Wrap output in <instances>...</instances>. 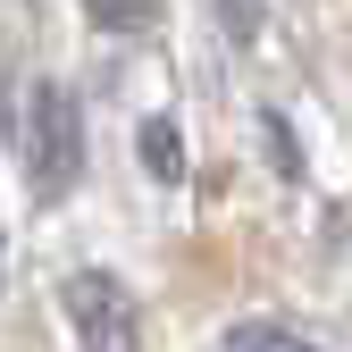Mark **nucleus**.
<instances>
[{
	"instance_id": "f257e3e1",
	"label": "nucleus",
	"mask_w": 352,
	"mask_h": 352,
	"mask_svg": "<svg viewBox=\"0 0 352 352\" xmlns=\"http://www.w3.org/2000/svg\"><path fill=\"white\" fill-rule=\"evenodd\" d=\"M76 176H84V101L59 76H42L25 101V185L34 201H67Z\"/></svg>"
},
{
	"instance_id": "f03ea898",
	"label": "nucleus",
	"mask_w": 352,
	"mask_h": 352,
	"mask_svg": "<svg viewBox=\"0 0 352 352\" xmlns=\"http://www.w3.org/2000/svg\"><path fill=\"white\" fill-rule=\"evenodd\" d=\"M59 302H67L76 336L93 344V352H126V344H135V327H143V311H135V294H126V277H109V269H76V277L59 285Z\"/></svg>"
},
{
	"instance_id": "7ed1b4c3",
	"label": "nucleus",
	"mask_w": 352,
	"mask_h": 352,
	"mask_svg": "<svg viewBox=\"0 0 352 352\" xmlns=\"http://www.w3.org/2000/svg\"><path fill=\"white\" fill-rule=\"evenodd\" d=\"M227 352H327V344L302 336L294 319H235L227 327Z\"/></svg>"
},
{
	"instance_id": "39448f33",
	"label": "nucleus",
	"mask_w": 352,
	"mask_h": 352,
	"mask_svg": "<svg viewBox=\"0 0 352 352\" xmlns=\"http://www.w3.org/2000/svg\"><path fill=\"white\" fill-rule=\"evenodd\" d=\"M210 17L227 25V34H243V42H252V34H260V0H210Z\"/></svg>"
},
{
	"instance_id": "20e7f679",
	"label": "nucleus",
	"mask_w": 352,
	"mask_h": 352,
	"mask_svg": "<svg viewBox=\"0 0 352 352\" xmlns=\"http://www.w3.org/2000/svg\"><path fill=\"white\" fill-rule=\"evenodd\" d=\"M143 168L160 176V185H176V176H185V143H176V118H143Z\"/></svg>"
}]
</instances>
